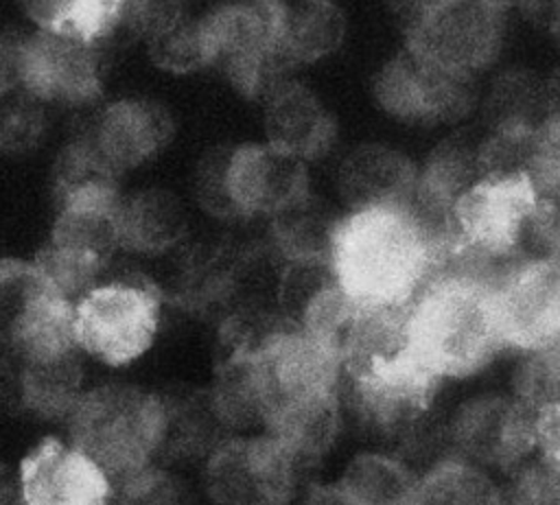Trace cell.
<instances>
[{"label":"cell","instance_id":"obj_5","mask_svg":"<svg viewBox=\"0 0 560 505\" xmlns=\"http://www.w3.org/2000/svg\"><path fill=\"white\" fill-rule=\"evenodd\" d=\"M308 195L306 162L267 140L219 155L199 177L203 205L228 216L273 219Z\"/></svg>","mask_w":560,"mask_h":505},{"label":"cell","instance_id":"obj_10","mask_svg":"<svg viewBox=\"0 0 560 505\" xmlns=\"http://www.w3.org/2000/svg\"><path fill=\"white\" fill-rule=\"evenodd\" d=\"M492 306L505 350L560 345V265L547 256L514 258L492 282Z\"/></svg>","mask_w":560,"mask_h":505},{"label":"cell","instance_id":"obj_29","mask_svg":"<svg viewBox=\"0 0 560 505\" xmlns=\"http://www.w3.org/2000/svg\"><path fill=\"white\" fill-rule=\"evenodd\" d=\"M532 442L538 461L560 468V400L532 407Z\"/></svg>","mask_w":560,"mask_h":505},{"label":"cell","instance_id":"obj_20","mask_svg":"<svg viewBox=\"0 0 560 505\" xmlns=\"http://www.w3.org/2000/svg\"><path fill=\"white\" fill-rule=\"evenodd\" d=\"M346 37V15L332 0L284 2L278 22V52L287 68L335 52Z\"/></svg>","mask_w":560,"mask_h":505},{"label":"cell","instance_id":"obj_12","mask_svg":"<svg viewBox=\"0 0 560 505\" xmlns=\"http://www.w3.org/2000/svg\"><path fill=\"white\" fill-rule=\"evenodd\" d=\"M448 439L457 457L512 474L534 455L532 407L514 394H479L453 413Z\"/></svg>","mask_w":560,"mask_h":505},{"label":"cell","instance_id":"obj_7","mask_svg":"<svg viewBox=\"0 0 560 505\" xmlns=\"http://www.w3.org/2000/svg\"><path fill=\"white\" fill-rule=\"evenodd\" d=\"M284 0H228L197 17L208 66H217L247 96L284 77L278 52V22Z\"/></svg>","mask_w":560,"mask_h":505},{"label":"cell","instance_id":"obj_9","mask_svg":"<svg viewBox=\"0 0 560 505\" xmlns=\"http://www.w3.org/2000/svg\"><path fill=\"white\" fill-rule=\"evenodd\" d=\"M304 466L265 431L230 437L208 453L203 488L212 505H291L300 494Z\"/></svg>","mask_w":560,"mask_h":505},{"label":"cell","instance_id":"obj_2","mask_svg":"<svg viewBox=\"0 0 560 505\" xmlns=\"http://www.w3.org/2000/svg\"><path fill=\"white\" fill-rule=\"evenodd\" d=\"M497 275L462 256H448L405 308L409 354L435 378H466L503 348L492 282Z\"/></svg>","mask_w":560,"mask_h":505},{"label":"cell","instance_id":"obj_15","mask_svg":"<svg viewBox=\"0 0 560 505\" xmlns=\"http://www.w3.org/2000/svg\"><path fill=\"white\" fill-rule=\"evenodd\" d=\"M26 505H112L114 485L79 448L59 437L39 439L18 463Z\"/></svg>","mask_w":560,"mask_h":505},{"label":"cell","instance_id":"obj_11","mask_svg":"<svg viewBox=\"0 0 560 505\" xmlns=\"http://www.w3.org/2000/svg\"><path fill=\"white\" fill-rule=\"evenodd\" d=\"M505 13L488 0H448L407 33V48L451 74L475 79L501 50Z\"/></svg>","mask_w":560,"mask_h":505},{"label":"cell","instance_id":"obj_34","mask_svg":"<svg viewBox=\"0 0 560 505\" xmlns=\"http://www.w3.org/2000/svg\"><path fill=\"white\" fill-rule=\"evenodd\" d=\"M545 109H547V118L560 120V66L553 70V74L545 83Z\"/></svg>","mask_w":560,"mask_h":505},{"label":"cell","instance_id":"obj_6","mask_svg":"<svg viewBox=\"0 0 560 505\" xmlns=\"http://www.w3.org/2000/svg\"><path fill=\"white\" fill-rule=\"evenodd\" d=\"M162 295L142 278L101 280L74 302V339L79 350L109 367L138 361L155 341Z\"/></svg>","mask_w":560,"mask_h":505},{"label":"cell","instance_id":"obj_23","mask_svg":"<svg viewBox=\"0 0 560 505\" xmlns=\"http://www.w3.org/2000/svg\"><path fill=\"white\" fill-rule=\"evenodd\" d=\"M37 31L101 42L122 24L127 0H18Z\"/></svg>","mask_w":560,"mask_h":505},{"label":"cell","instance_id":"obj_24","mask_svg":"<svg viewBox=\"0 0 560 505\" xmlns=\"http://www.w3.org/2000/svg\"><path fill=\"white\" fill-rule=\"evenodd\" d=\"M407 463L385 453H361L348 461L337 485L357 505H407L416 485Z\"/></svg>","mask_w":560,"mask_h":505},{"label":"cell","instance_id":"obj_27","mask_svg":"<svg viewBox=\"0 0 560 505\" xmlns=\"http://www.w3.org/2000/svg\"><path fill=\"white\" fill-rule=\"evenodd\" d=\"M112 505H192V496L173 472L151 466L116 488Z\"/></svg>","mask_w":560,"mask_h":505},{"label":"cell","instance_id":"obj_21","mask_svg":"<svg viewBox=\"0 0 560 505\" xmlns=\"http://www.w3.org/2000/svg\"><path fill=\"white\" fill-rule=\"evenodd\" d=\"M186 227V210L171 190L147 188L120 201L122 249L142 256L164 254L184 238Z\"/></svg>","mask_w":560,"mask_h":505},{"label":"cell","instance_id":"obj_13","mask_svg":"<svg viewBox=\"0 0 560 505\" xmlns=\"http://www.w3.org/2000/svg\"><path fill=\"white\" fill-rule=\"evenodd\" d=\"M374 96L398 120L413 125L451 122L468 111L472 79L451 74L405 48L376 72Z\"/></svg>","mask_w":560,"mask_h":505},{"label":"cell","instance_id":"obj_25","mask_svg":"<svg viewBox=\"0 0 560 505\" xmlns=\"http://www.w3.org/2000/svg\"><path fill=\"white\" fill-rule=\"evenodd\" d=\"M149 52L155 66L168 72H192L208 66L199 20L177 17L149 39Z\"/></svg>","mask_w":560,"mask_h":505},{"label":"cell","instance_id":"obj_16","mask_svg":"<svg viewBox=\"0 0 560 505\" xmlns=\"http://www.w3.org/2000/svg\"><path fill=\"white\" fill-rule=\"evenodd\" d=\"M267 142L302 162L326 155L337 136V122L324 101L302 81L278 79L262 94Z\"/></svg>","mask_w":560,"mask_h":505},{"label":"cell","instance_id":"obj_26","mask_svg":"<svg viewBox=\"0 0 560 505\" xmlns=\"http://www.w3.org/2000/svg\"><path fill=\"white\" fill-rule=\"evenodd\" d=\"M46 286L33 260L0 258V330H7Z\"/></svg>","mask_w":560,"mask_h":505},{"label":"cell","instance_id":"obj_4","mask_svg":"<svg viewBox=\"0 0 560 505\" xmlns=\"http://www.w3.org/2000/svg\"><path fill=\"white\" fill-rule=\"evenodd\" d=\"M120 201L114 190H96L59 199L48 243L33 258L44 280L77 302L88 289L101 282V273L118 249Z\"/></svg>","mask_w":560,"mask_h":505},{"label":"cell","instance_id":"obj_14","mask_svg":"<svg viewBox=\"0 0 560 505\" xmlns=\"http://www.w3.org/2000/svg\"><path fill=\"white\" fill-rule=\"evenodd\" d=\"M22 90L42 103H90L101 92L96 44L52 31L26 35Z\"/></svg>","mask_w":560,"mask_h":505},{"label":"cell","instance_id":"obj_17","mask_svg":"<svg viewBox=\"0 0 560 505\" xmlns=\"http://www.w3.org/2000/svg\"><path fill=\"white\" fill-rule=\"evenodd\" d=\"M171 133L173 120L162 105L144 98H122L101 111L88 138L122 173L153 157L168 142Z\"/></svg>","mask_w":560,"mask_h":505},{"label":"cell","instance_id":"obj_31","mask_svg":"<svg viewBox=\"0 0 560 505\" xmlns=\"http://www.w3.org/2000/svg\"><path fill=\"white\" fill-rule=\"evenodd\" d=\"M26 35L0 33V96L22 90Z\"/></svg>","mask_w":560,"mask_h":505},{"label":"cell","instance_id":"obj_22","mask_svg":"<svg viewBox=\"0 0 560 505\" xmlns=\"http://www.w3.org/2000/svg\"><path fill=\"white\" fill-rule=\"evenodd\" d=\"M407 505H503V485L490 470L453 455L416 479Z\"/></svg>","mask_w":560,"mask_h":505},{"label":"cell","instance_id":"obj_30","mask_svg":"<svg viewBox=\"0 0 560 505\" xmlns=\"http://www.w3.org/2000/svg\"><path fill=\"white\" fill-rule=\"evenodd\" d=\"M39 133V114L35 105L15 103L0 111V149H22Z\"/></svg>","mask_w":560,"mask_h":505},{"label":"cell","instance_id":"obj_28","mask_svg":"<svg viewBox=\"0 0 560 505\" xmlns=\"http://www.w3.org/2000/svg\"><path fill=\"white\" fill-rule=\"evenodd\" d=\"M503 505H560V468L529 459L512 472Z\"/></svg>","mask_w":560,"mask_h":505},{"label":"cell","instance_id":"obj_18","mask_svg":"<svg viewBox=\"0 0 560 505\" xmlns=\"http://www.w3.org/2000/svg\"><path fill=\"white\" fill-rule=\"evenodd\" d=\"M418 171L411 160L385 144H363L339 164L337 188L348 210L405 203L413 197Z\"/></svg>","mask_w":560,"mask_h":505},{"label":"cell","instance_id":"obj_1","mask_svg":"<svg viewBox=\"0 0 560 505\" xmlns=\"http://www.w3.org/2000/svg\"><path fill=\"white\" fill-rule=\"evenodd\" d=\"M451 249L453 234L409 199L339 214L328 262L341 291L359 306L402 308Z\"/></svg>","mask_w":560,"mask_h":505},{"label":"cell","instance_id":"obj_8","mask_svg":"<svg viewBox=\"0 0 560 505\" xmlns=\"http://www.w3.org/2000/svg\"><path fill=\"white\" fill-rule=\"evenodd\" d=\"M536 205L538 192L527 173L479 175L451 208L453 249L481 258L518 256Z\"/></svg>","mask_w":560,"mask_h":505},{"label":"cell","instance_id":"obj_19","mask_svg":"<svg viewBox=\"0 0 560 505\" xmlns=\"http://www.w3.org/2000/svg\"><path fill=\"white\" fill-rule=\"evenodd\" d=\"M83 356L85 354L81 350L52 359H24L18 354V411H26L42 420L66 422L85 391Z\"/></svg>","mask_w":560,"mask_h":505},{"label":"cell","instance_id":"obj_3","mask_svg":"<svg viewBox=\"0 0 560 505\" xmlns=\"http://www.w3.org/2000/svg\"><path fill=\"white\" fill-rule=\"evenodd\" d=\"M66 422L68 442L88 455L116 490L155 466L164 442L166 409L155 391L107 383L85 389Z\"/></svg>","mask_w":560,"mask_h":505},{"label":"cell","instance_id":"obj_32","mask_svg":"<svg viewBox=\"0 0 560 505\" xmlns=\"http://www.w3.org/2000/svg\"><path fill=\"white\" fill-rule=\"evenodd\" d=\"M387 2L396 20L402 24L405 33H409L448 0H387Z\"/></svg>","mask_w":560,"mask_h":505},{"label":"cell","instance_id":"obj_33","mask_svg":"<svg viewBox=\"0 0 560 505\" xmlns=\"http://www.w3.org/2000/svg\"><path fill=\"white\" fill-rule=\"evenodd\" d=\"M0 505H26L18 466L0 461Z\"/></svg>","mask_w":560,"mask_h":505}]
</instances>
